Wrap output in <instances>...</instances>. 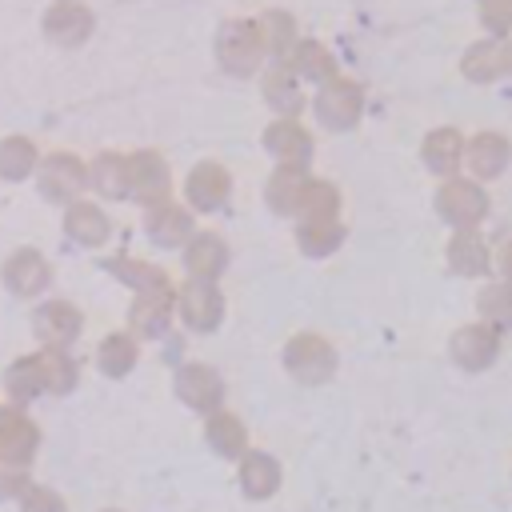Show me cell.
<instances>
[{"label":"cell","instance_id":"cell-1","mask_svg":"<svg viewBox=\"0 0 512 512\" xmlns=\"http://www.w3.org/2000/svg\"><path fill=\"white\" fill-rule=\"evenodd\" d=\"M264 32L260 20H224L216 28V60L232 72V76H252L264 60Z\"/></svg>","mask_w":512,"mask_h":512},{"label":"cell","instance_id":"cell-2","mask_svg":"<svg viewBox=\"0 0 512 512\" xmlns=\"http://www.w3.org/2000/svg\"><path fill=\"white\" fill-rule=\"evenodd\" d=\"M96 16L84 0H52L48 12H44V32L52 44H64V48H76L88 40Z\"/></svg>","mask_w":512,"mask_h":512},{"label":"cell","instance_id":"cell-3","mask_svg":"<svg viewBox=\"0 0 512 512\" xmlns=\"http://www.w3.org/2000/svg\"><path fill=\"white\" fill-rule=\"evenodd\" d=\"M128 184L136 188V196H144V200H156V196H164L168 192V168H164V156H156V152H132L128 156Z\"/></svg>","mask_w":512,"mask_h":512},{"label":"cell","instance_id":"cell-4","mask_svg":"<svg viewBox=\"0 0 512 512\" xmlns=\"http://www.w3.org/2000/svg\"><path fill=\"white\" fill-rule=\"evenodd\" d=\"M264 148L276 152V156L288 160V164H304L308 152H312V140H308V132H304L296 120H272V124L264 128Z\"/></svg>","mask_w":512,"mask_h":512},{"label":"cell","instance_id":"cell-5","mask_svg":"<svg viewBox=\"0 0 512 512\" xmlns=\"http://www.w3.org/2000/svg\"><path fill=\"white\" fill-rule=\"evenodd\" d=\"M224 196H228V172L220 164L204 160V164H196L188 172V200L196 208H216Z\"/></svg>","mask_w":512,"mask_h":512},{"label":"cell","instance_id":"cell-6","mask_svg":"<svg viewBox=\"0 0 512 512\" xmlns=\"http://www.w3.org/2000/svg\"><path fill=\"white\" fill-rule=\"evenodd\" d=\"M80 184H84V164H80V156H72V152H52V156H44V188H48V196H72Z\"/></svg>","mask_w":512,"mask_h":512},{"label":"cell","instance_id":"cell-7","mask_svg":"<svg viewBox=\"0 0 512 512\" xmlns=\"http://www.w3.org/2000/svg\"><path fill=\"white\" fill-rule=\"evenodd\" d=\"M36 160H40V156H36V144H32L28 136H8V140H0V176L20 180V176L32 172Z\"/></svg>","mask_w":512,"mask_h":512},{"label":"cell","instance_id":"cell-8","mask_svg":"<svg viewBox=\"0 0 512 512\" xmlns=\"http://www.w3.org/2000/svg\"><path fill=\"white\" fill-rule=\"evenodd\" d=\"M92 180H96L100 192L124 196V192H128V156H120V152H100L96 164H92Z\"/></svg>","mask_w":512,"mask_h":512},{"label":"cell","instance_id":"cell-9","mask_svg":"<svg viewBox=\"0 0 512 512\" xmlns=\"http://www.w3.org/2000/svg\"><path fill=\"white\" fill-rule=\"evenodd\" d=\"M316 112H320V120L324 124H344L352 112H356V92L348 88V84H332L328 92H320V100H316Z\"/></svg>","mask_w":512,"mask_h":512},{"label":"cell","instance_id":"cell-10","mask_svg":"<svg viewBox=\"0 0 512 512\" xmlns=\"http://www.w3.org/2000/svg\"><path fill=\"white\" fill-rule=\"evenodd\" d=\"M260 32H264V52L268 56H284L292 36H296V24L288 12H264L260 16Z\"/></svg>","mask_w":512,"mask_h":512},{"label":"cell","instance_id":"cell-11","mask_svg":"<svg viewBox=\"0 0 512 512\" xmlns=\"http://www.w3.org/2000/svg\"><path fill=\"white\" fill-rule=\"evenodd\" d=\"M264 96H268V104H276L280 112H292V108L300 104L288 68H268V72H264Z\"/></svg>","mask_w":512,"mask_h":512},{"label":"cell","instance_id":"cell-12","mask_svg":"<svg viewBox=\"0 0 512 512\" xmlns=\"http://www.w3.org/2000/svg\"><path fill=\"white\" fill-rule=\"evenodd\" d=\"M304 76H324L328 68H332V60H328V52L320 48V44H312V40H304L300 48H296V60H292Z\"/></svg>","mask_w":512,"mask_h":512},{"label":"cell","instance_id":"cell-13","mask_svg":"<svg viewBox=\"0 0 512 512\" xmlns=\"http://www.w3.org/2000/svg\"><path fill=\"white\" fill-rule=\"evenodd\" d=\"M68 224H72L80 236H104V216H100L92 204H76L72 216H68Z\"/></svg>","mask_w":512,"mask_h":512},{"label":"cell","instance_id":"cell-14","mask_svg":"<svg viewBox=\"0 0 512 512\" xmlns=\"http://www.w3.org/2000/svg\"><path fill=\"white\" fill-rule=\"evenodd\" d=\"M296 192H300V176H296V172H288V168H280V172L268 180V196H272L276 204L296 200Z\"/></svg>","mask_w":512,"mask_h":512}]
</instances>
